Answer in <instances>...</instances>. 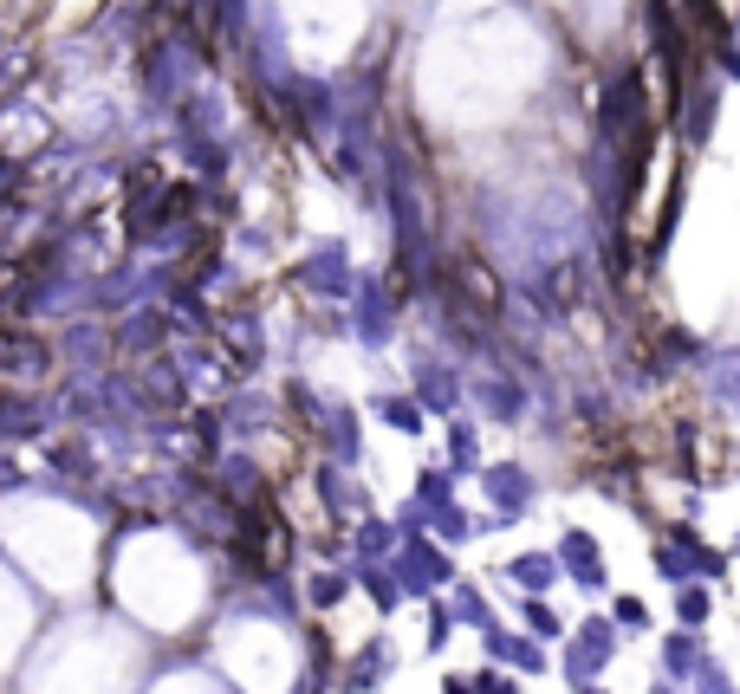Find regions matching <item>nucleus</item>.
<instances>
[{"label":"nucleus","instance_id":"nucleus-1","mask_svg":"<svg viewBox=\"0 0 740 694\" xmlns=\"http://www.w3.org/2000/svg\"><path fill=\"white\" fill-rule=\"evenodd\" d=\"M702 611H708V597H702V591H688V597H682V617H688V624H702Z\"/></svg>","mask_w":740,"mask_h":694}]
</instances>
